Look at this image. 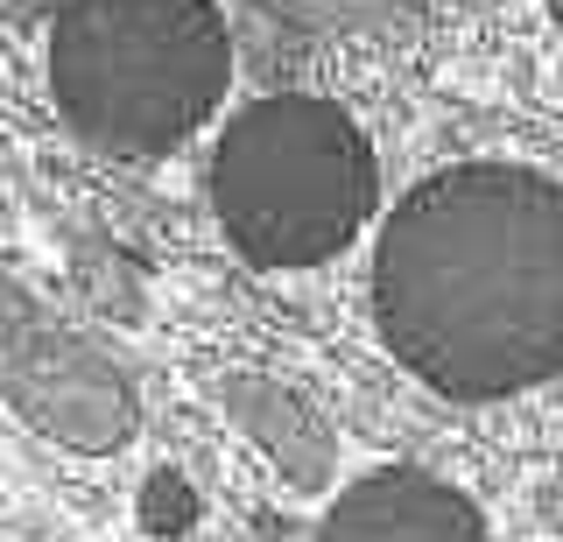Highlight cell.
<instances>
[{
    "mask_svg": "<svg viewBox=\"0 0 563 542\" xmlns=\"http://www.w3.org/2000/svg\"><path fill=\"white\" fill-rule=\"evenodd\" d=\"M64 120L106 155H169L219 113L233 29L211 0H64L49 29Z\"/></svg>",
    "mask_w": 563,
    "mask_h": 542,
    "instance_id": "2",
    "label": "cell"
},
{
    "mask_svg": "<svg viewBox=\"0 0 563 542\" xmlns=\"http://www.w3.org/2000/svg\"><path fill=\"white\" fill-rule=\"evenodd\" d=\"M141 521H148V535H184L198 521V494H190L184 472H155L148 494H141Z\"/></svg>",
    "mask_w": 563,
    "mask_h": 542,
    "instance_id": "5",
    "label": "cell"
},
{
    "mask_svg": "<svg viewBox=\"0 0 563 542\" xmlns=\"http://www.w3.org/2000/svg\"><path fill=\"white\" fill-rule=\"evenodd\" d=\"M380 169L345 107L310 92L254 99L211 155V204L254 268H317L374 219Z\"/></svg>",
    "mask_w": 563,
    "mask_h": 542,
    "instance_id": "3",
    "label": "cell"
},
{
    "mask_svg": "<svg viewBox=\"0 0 563 542\" xmlns=\"http://www.w3.org/2000/svg\"><path fill=\"white\" fill-rule=\"evenodd\" d=\"M550 14H556V29H563V0H550Z\"/></svg>",
    "mask_w": 563,
    "mask_h": 542,
    "instance_id": "6",
    "label": "cell"
},
{
    "mask_svg": "<svg viewBox=\"0 0 563 542\" xmlns=\"http://www.w3.org/2000/svg\"><path fill=\"white\" fill-rule=\"evenodd\" d=\"M317 542H486V521L457 486L430 472H374L331 500Z\"/></svg>",
    "mask_w": 563,
    "mask_h": 542,
    "instance_id": "4",
    "label": "cell"
},
{
    "mask_svg": "<svg viewBox=\"0 0 563 542\" xmlns=\"http://www.w3.org/2000/svg\"><path fill=\"white\" fill-rule=\"evenodd\" d=\"M374 318L387 353L451 401H507L563 374V184L457 163L380 225Z\"/></svg>",
    "mask_w": 563,
    "mask_h": 542,
    "instance_id": "1",
    "label": "cell"
}]
</instances>
